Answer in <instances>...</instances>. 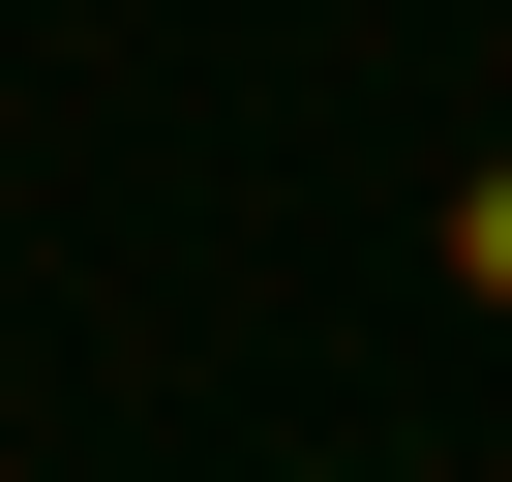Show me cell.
Segmentation results:
<instances>
[{"label":"cell","mask_w":512,"mask_h":482,"mask_svg":"<svg viewBox=\"0 0 512 482\" xmlns=\"http://www.w3.org/2000/svg\"><path fill=\"white\" fill-rule=\"evenodd\" d=\"M452 272H482V302H512V181H482V211H452Z\"/></svg>","instance_id":"1"}]
</instances>
